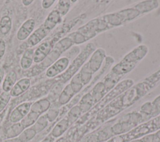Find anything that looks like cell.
<instances>
[{
	"label": "cell",
	"instance_id": "obj_19",
	"mask_svg": "<svg viewBox=\"0 0 160 142\" xmlns=\"http://www.w3.org/2000/svg\"><path fill=\"white\" fill-rule=\"evenodd\" d=\"M90 92L92 95L94 103H97L100 99H101V98H102L104 95L107 93L106 91L105 86L102 81L96 83Z\"/></svg>",
	"mask_w": 160,
	"mask_h": 142
},
{
	"label": "cell",
	"instance_id": "obj_46",
	"mask_svg": "<svg viewBox=\"0 0 160 142\" xmlns=\"http://www.w3.org/2000/svg\"><path fill=\"white\" fill-rule=\"evenodd\" d=\"M155 134L157 136V137L160 139V129L159 130H158V131H156V133H155Z\"/></svg>",
	"mask_w": 160,
	"mask_h": 142
},
{
	"label": "cell",
	"instance_id": "obj_28",
	"mask_svg": "<svg viewBox=\"0 0 160 142\" xmlns=\"http://www.w3.org/2000/svg\"><path fill=\"white\" fill-rule=\"evenodd\" d=\"M72 89L74 92L75 94H77L79 93L81 89H82L84 85L81 81L79 73H76L71 79L70 83H69Z\"/></svg>",
	"mask_w": 160,
	"mask_h": 142
},
{
	"label": "cell",
	"instance_id": "obj_13",
	"mask_svg": "<svg viewBox=\"0 0 160 142\" xmlns=\"http://www.w3.org/2000/svg\"><path fill=\"white\" fill-rule=\"evenodd\" d=\"M159 6V2L155 0L143 1L135 4L133 7L136 9L140 15L149 13L154 9H156Z\"/></svg>",
	"mask_w": 160,
	"mask_h": 142
},
{
	"label": "cell",
	"instance_id": "obj_40",
	"mask_svg": "<svg viewBox=\"0 0 160 142\" xmlns=\"http://www.w3.org/2000/svg\"><path fill=\"white\" fill-rule=\"evenodd\" d=\"M154 133H152V134H149L146 135V136H143L141 139L144 142H152V140H153V138H154Z\"/></svg>",
	"mask_w": 160,
	"mask_h": 142
},
{
	"label": "cell",
	"instance_id": "obj_11",
	"mask_svg": "<svg viewBox=\"0 0 160 142\" xmlns=\"http://www.w3.org/2000/svg\"><path fill=\"white\" fill-rule=\"evenodd\" d=\"M137 64L132 63H125L121 62V61L116 64H115L111 69L115 74L120 76L123 77L126 74L131 72L134 68L136 67Z\"/></svg>",
	"mask_w": 160,
	"mask_h": 142
},
{
	"label": "cell",
	"instance_id": "obj_17",
	"mask_svg": "<svg viewBox=\"0 0 160 142\" xmlns=\"http://www.w3.org/2000/svg\"><path fill=\"white\" fill-rule=\"evenodd\" d=\"M94 103V101L92 95L89 91L83 95L79 102L78 106L80 108L82 113H84L91 108Z\"/></svg>",
	"mask_w": 160,
	"mask_h": 142
},
{
	"label": "cell",
	"instance_id": "obj_9",
	"mask_svg": "<svg viewBox=\"0 0 160 142\" xmlns=\"http://www.w3.org/2000/svg\"><path fill=\"white\" fill-rule=\"evenodd\" d=\"M49 31L41 26L29 36L26 42L27 46L28 47H32L40 43L49 34Z\"/></svg>",
	"mask_w": 160,
	"mask_h": 142
},
{
	"label": "cell",
	"instance_id": "obj_21",
	"mask_svg": "<svg viewBox=\"0 0 160 142\" xmlns=\"http://www.w3.org/2000/svg\"><path fill=\"white\" fill-rule=\"evenodd\" d=\"M74 43L68 36L60 39L58 41L54 46V51L58 54L60 55L61 53H64L69 48H70Z\"/></svg>",
	"mask_w": 160,
	"mask_h": 142
},
{
	"label": "cell",
	"instance_id": "obj_12",
	"mask_svg": "<svg viewBox=\"0 0 160 142\" xmlns=\"http://www.w3.org/2000/svg\"><path fill=\"white\" fill-rule=\"evenodd\" d=\"M31 81L28 78H22L18 81L10 91V95L12 97L19 96L25 92L30 86Z\"/></svg>",
	"mask_w": 160,
	"mask_h": 142
},
{
	"label": "cell",
	"instance_id": "obj_20",
	"mask_svg": "<svg viewBox=\"0 0 160 142\" xmlns=\"http://www.w3.org/2000/svg\"><path fill=\"white\" fill-rule=\"evenodd\" d=\"M76 94L72 89L69 83L68 84L62 89L58 98V103L61 105H64L69 103V101Z\"/></svg>",
	"mask_w": 160,
	"mask_h": 142
},
{
	"label": "cell",
	"instance_id": "obj_35",
	"mask_svg": "<svg viewBox=\"0 0 160 142\" xmlns=\"http://www.w3.org/2000/svg\"><path fill=\"white\" fill-rule=\"evenodd\" d=\"M152 111V103L150 101H147L144 103L141 106V113L142 114L141 115L144 114L146 116L148 117L149 118H151Z\"/></svg>",
	"mask_w": 160,
	"mask_h": 142
},
{
	"label": "cell",
	"instance_id": "obj_31",
	"mask_svg": "<svg viewBox=\"0 0 160 142\" xmlns=\"http://www.w3.org/2000/svg\"><path fill=\"white\" fill-rule=\"evenodd\" d=\"M71 2L69 0H60L58 1V4L57 5V8L56 9L60 15L62 17L65 16L71 8Z\"/></svg>",
	"mask_w": 160,
	"mask_h": 142
},
{
	"label": "cell",
	"instance_id": "obj_29",
	"mask_svg": "<svg viewBox=\"0 0 160 142\" xmlns=\"http://www.w3.org/2000/svg\"><path fill=\"white\" fill-rule=\"evenodd\" d=\"M48 124V119L47 118V116L46 114L42 115L37 119L36 123L32 125L31 127L36 133H38L41 131H42L47 126Z\"/></svg>",
	"mask_w": 160,
	"mask_h": 142
},
{
	"label": "cell",
	"instance_id": "obj_44",
	"mask_svg": "<svg viewBox=\"0 0 160 142\" xmlns=\"http://www.w3.org/2000/svg\"><path fill=\"white\" fill-rule=\"evenodd\" d=\"M32 0H22V3L24 6H29L32 3Z\"/></svg>",
	"mask_w": 160,
	"mask_h": 142
},
{
	"label": "cell",
	"instance_id": "obj_23",
	"mask_svg": "<svg viewBox=\"0 0 160 142\" xmlns=\"http://www.w3.org/2000/svg\"><path fill=\"white\" fill-rule=\"evenodd\" d=\"M17 79L16 73L14 71L9 72L5 77L2 83V89L5 92H9L16 84Z\"/></svg>",
	"mask_w": 160,
	"mask_h": 142
},
{
	"label": "cell",
	"instance_id": "obj_26",
	"mask_svg": "<svg viewBox=\"0 0 160 142\" xmlns=\"http://www.w3.org/2000/svg\"><path fill=\"white\" fill-rule=\"evenodd\" d=\"M39 114L34 112L29 111L28 113V114L20 121V123L23 126V128L24 129H26L29 126H32L36 123V121L39 118Z\"/></svg>",
	"mask_w": 160,
	"mask_h": 142
},
{
	"label": "cell",
	"instance_id": "obj_39",
	"mask_svg": "<svg viewBox=\"0 0 160 142\" xmlns=\"http://www.w3.org/2000/svg\"><path fill=\"white\" fill-rule=\"evenodd\" d=\"M54 0H43L42 1V6L44 9H48L50 8L54 3Z\"/></svg>",
	"mask_w": 160,
	"mask_h": 142
},
{
	"label": "cell",
	"instance_id": "obj_16",
	"mask_svg": "<svg viewBox=\"0 0 160 142\" xmlns=\"http://www.w3.org/2000/svg\"><path fill=\"white\" fill-rule=\"evenodd\" d=\"M50 105L51 103L48 99H41L31 104L30 111L34 112L40 116L49 108Z\"/></svg>",
	"mask_w": 160,
	"mask_h": 142
},
{
	"label": "cell",
	"instance_id": "obj_3",
	"mask_svg": "<svg viewBox=\"0 0 160 142\" xmlns=\"http://www.w3.org/2000/svg\"><path fill=\"white\" fill-rule=\"evenodd\" d=\"M106 57V51L101 48H96L90 56L89 59L86 62V64L93 74L101 68Z\"/></svg>",
	"mask_w": 160,
	"mask_h": 142
},
{
	"label": "cell",
	"instance_id": "obj_4",
	"mask_svg": "<svg viewBox=\"0 0 160 142\" xmlns=\"http://www.w3.org/2000/svg\"><path fill=\"white\" fill-rule=\"evenodd\" d=\"M148 53V48L145 44H140L126 54L121 61L138 64L147 55Z\"/></svg>",
	"mask_w": 160,
	"mask_h": 142
},
{
	"label": "cell",
	"instance_id": "obj_6",
	"mask_svg": "<svg viewBox=\"0 0 160 142\" xmlns=\"http://www.w3.org/2000/svg\"><path fill=\"white\" fill-rule=\"evenodd\" d=\"M31 104V102H24L15 108L9 116L11 122L16 123L21 121L30 111Z\"/></svg>",
	"mask_w": 160,
	"mask_h": 142
},
{
	"label": "cell",
	"instance_id": "obj_1",
	"mask_svg": "<svg viewBox=\"0 0 160 142\" xmlns=\"http://www.w3.org/2000/svg\"><path fill=\"white\" fill-rule=\"evenodd\" d=\"M96 49V47L92 43L87 44L84 49L73 59L65 72L58 77L59 80L62 83H64L71 79L77 73L79 69H81V67L85 64L88 58L92 54Z\"/></svg>",
	"mask_w": 160,
	"mask_h": 142
},
{
	"label": "cell",
	"instance_id": "obj_18",
	"mask_svg": "<svg viewBox=\"0 0 160 142\" xmlns=\"http://www.w3.org/2000/svg\"><path fill=\"white\" fill-rule=\"evenodd\" d=\"M69 126V123L67 118H63L56 123V124L52 129L51 134L54 138H58L68 129Z\"/></svg>",
	"mask_w": 160,
	"mask_h": 142
},
{
	"label": "cell",
	"instance_id": "obj_10",
	"mask_svg": "<svg viewBox=\"0 0 160 142\" xmlns=\"http://www.w3.org/2000/svg\"><path fill=\"white\" fill-rule=\"evenodd\" d=\"M61 21L62 16L56 9H54L48 14L42 26L50 32L57 26V24H59Z\"/></svg>",
	"mask_w": 160,
	"mask_h": 142
},
{
	"label": "cell",
	"instance_id": "obj_37",
	"mask_svg": "<svg viewBox=\"0 0 160 142\" xmlns=\"http://www.w3.org/2000/svg\"><path fill=\"white\" fill-rule=\"evenodd\" d=\"M109 137H110L109 132H108L107 129H104L101 133H99V136H98V139H99V141H104V140L108 139Z\"/></svg>",
	"mask_w": 160,
	"mask_h": 142
},
{
	"label": "cell",
	"instance_id": "obj_41",
	"mask_svg": "<svg viewBox=\"0 0 160 142\" xmlns=\"http://www.w3.org/2000/svg\"><path fill=\"white\" fill-rule=\"evenodd\" d=\"M54 138L52 136L51 134L48 135L46 136L44 139H43L41 142H54Z\"/></svg>",
	"mask_w": 160,
	"mask_h": 142
},
{
	"label": "cell",
	"instance_id": "obj_5",
	"mask_svg": "<svg viewBox=\"0 0 160 142\" xmlns=\"http://www.w3.org/2000/svg\"><path fill=\"white\" fill-rule=\"evenodd\" d=\"M69 59L67 57H62L56 61L46 71V74L49 78H53L62 73L69 66Z\"/></svg>",
	"mask_w": 160,
	"mask_h": 142
},
{
	"label": "cell",
	"instance_id": "obj_2",
	"mask_svg": "<svg viewBox=\"0 0 160 142\" xmlns=\"http://www.w3.org/2000/svg\"><path fill=\"white\" fill-rule=\"evenodd\" d=\"M110 28V26L101 17L90 20L86 24L79 28L76 31L81 36L85 43L99 33Z\"/></svg>",
	"mask_w": 160,
	"mask_h": 142
},
{
	"label": "cell",
	"instance_id": "obj_27",
	"mask_svg": "<svg viewBox=\"0 0 160 142\" xmlns=\"http://www.w3.org/2000/svg\"><path fill=\"white\" fill-rule=\"evenodd\" d=\"M12 27L11 19L8 16H4L0 20V33L3 35H6Z\"/></svg>",
	"mask_w": 160,
	"mask_h": 142
},
{
	"label": "cell",
	"instance_id": "obj_47",
	"mask_svg": "<svg viewBox=\"0 0 160 142\" xmlns=\"http://www.w3.org/2000/svg\"><path fill=\"white\" fill-rule=\"evenodd\" d=\"M131 142H142V140L141 139H135V140H133Z\"/></svg>",
	"mask_w": 160,
	"mask_h": 142
},
{
	"label": "cell",
	"instance_id": "obj_30",
	"mask_svg": "<svg viewBox=\"0 0 160 142\" xmlns=\"http://www.w3.org/2000/svg\"><path fill=\"white\" fill-rule=\"evenodd\" d=\"M82 112L78 105H76L71 108V109L68 113L67 119L69 121V125L75 122L79 117L81 115Z\"/></svg>",
	"mask_w": 160,
	"mask_h": 142
},
{
	"label": "cell",
	"instance_id": "obj_25",
	"mask_svg": "<svg viewBox=\"0 0 160 142\" xmlns=\"http://www.w3.org/2000/svg\"><path fill=\"white\" fill-rule=\"evenodd\" d=\"M80 75L81 81L84 86L88 84L92 80L93 74L88 68L87 64H85L81 67L80 71L78 72Z\"/></svg>",
	"mask_w": 160,
	"mask_h": 142
},
{
	"label": "cell",
	"instance_id": "obj_33",
	"mask_svg": "<svg viewBox=\"0 0 160 142\" xmlns=\"http://www.w3.org/2000/svg\"><path fill=\"white\" fill-rule=\"evenodd\" d=\"M11 99L9 92L3 91L0 94V113L4 110Z\"/></svg>",
	"mask_w": 160,
	"mask_h": 142
},
{
	"label": "cell",
	"instance_id": "obj_43",
	"mask_svg": "<svg viewBox=\"0 0 160 142\" xmlns=\"http://www.w3.org/2000/svg\"><path fill=\"white\" fill-rule=\"evenodd\" d=\"M4 69H2V68L0 67V84L2 82V80L4 78Z\"/></svg>",
	"mask_w": 160,
	"mask_h": 142
},
{
	"label": "cell",
	"instance_id": "obj_14",
	"mask_svg": "<svg viewBox=\"0 0 160 142\" xmlns=\"http://www.w3.org/2000/svg\"><path fill=\"white\" fill-rule=\"evenodd\" d=\"M118 12L122 20L123 24L130 22L140 16L139 11L134 7L125 8Z\"/></svg>",
	"mask_w": 160,
	"mask_h": 142
},
{
	"label": "cell",
	"instance_id": "obj_36",
	"mask_svg": "<svg viewBox=\"0 0 160 142\" xmlns=\"http://www.w3.org/2000/svg\"><path fill=\"white\" fill-rule=\"evenodd\" d=\"M58 113H59L58 110H56V109H53L49 110L48 111V113L46 114L47 116V118L48 119V121H50V122L53 121L58 116Z\"/></svg>",
	"mask_w": 160,
	"mask_h": 142
},
{
	"label": "cell",
	"instance_id": "obj_15",
	"mask_svg": "<svg viewBox=\"0 0 160 142\" xmlns=\"http://www.w3.org/2000/svg\"><path fill=\"white\" fill-rule=\"evenodd\" d=\"M121 77L115 74L112 71H109L102 79V81L104 83L106 92L110 91L118 83Z\"/></svg>",
	"mask_w": 160,
	"mask_h": 142
},
{
	"label": "cell",
	"instance_id": "obj_8",
	"mask_svg": "<svg viewBox=\"0 0 160 142\" xmlns=\"http://www.w3.org/2000/svg\"><path fill=\"white\" fill-rule=\"evenodd\" d=\"M35 21L33 19L26 20L20 27L17 32L16 37L19 41L26 39L32 34L35 27Z\"/></svg>",
	"mask_w": 160,
	"mask_h": 142
},
{
	"label": "cell",
	"instance_id": "obj_24",
	"mask_svg": "<svg viewBox=\"0 0 160 142\" xmlns=\"http://www.w3.org/2000/svg\"><path fill=\"white\" fill-rule=\"evenodd\" d=\"M24 128L20 122L14 123L7 129L5 133V136L7 139H11L19 136L20 134L24 131Z\"/></svg>",
	"mask_w": 160,
	"mask_h": 142
},
{
	"label": "cell",
	"instance_id": "obj_45",
	"mask_svg": "<svg viewBox=\"0 0 160 142\" xmlns=\"http://www.w3.org/2000/svg\"><path fill=\"white\" fill-rule=\"evenodd\" d=\"M152 142H160V139L157 137V136L155 134V133H154V136Z\"/></svg>",
	"mask_w": 160,
	"mask_h": 142
},
{
	"label": "cell",
	"instance_id": "obj_32",
	"mask_svg": "<svg viewBox=\"0 0 160 142\" xmlns=\"http://www.w3.org/2000/svg\"><path fill=\"white\" fill-rule=\"evenodd\" d=\"M37 133L32 128H28L24 129V131L20 134L18 138L22 142H28L32 139Z\"/></svg>",
	"mask_w": 160,
	"mask_h": 142
},
{
	"label": "cell",
	"instance_id": "obj_7",
	"mask_svg": "<svg viewBox=\"0 0 160 142\" xmlns=\"http://www.w3.org/2000/svg\"><path fill=\"white\" fill-rule=\"evenodd\" d=\"M52 48V43L46 41L41 43L34 52V61L36 63L42 61Z\"/></svg>",
	"mask_w": 160,
	"mask_h": 142
},
{
	"label": "cell",
	"instance_id": "obj_38",
	"mask_svg": "<svg viewBox=\"0 0 160 142\" xmlns=\"http://www.w3.org/2000/svg\"><path fill=\"white\" fill-rule=\"evenodd\" d=\"M6 51V43L2 39L0 38V58L3 56Z\"/></svg>",
	"mask_w": 160,
	"mask_h": 142
},
{
	"label": "cell",
	"instance_id": "obj_22",
	"mask_svg": "<svg viewBox=\"0 0 160 142\" xmlns=\"http://www.w3.org/2000/svg\"><path fill=\"white\" fill-rule=\"evenodd\" d=\"M34 51L32 48H29L25 51L20 62L21 66L22 69H28L31 66L34 61Z\"/></svg>",
	"mask_w": 160,
	"mask_h": 142
},
{
	"label": "cell",
	"instance_id": "obj_42",
	"mask_svg": "<svg viewBox=\"0 0 160 142\" xmlns=\"http://www.w3.org/2000/svg\"><path fill=\"white\" fill-rule=\"evenodd\" d=\"M3 142H22V141L18 137H16V138H11V139H7L4 140Z\"/></svg>",
	"mask_w": 160,
	"mask_h": 142
},
{
	"label": "cell",
	"instance_id": "obj_48",
	"mask_svg": "<svg viewBox=\"0 0 160 142\" xmlns=\"http://www.w3.org/2000/svg\"><path fill=\"white\" fill-rule=\"evenodd\" d=\"M142 142H144V141H142Z\"/></svg>",
	"mask_w": 160,
	"mask_h": 142
},
{
	"label": "cell",
	"instance_id": "obj_34",
	"mask_svg": "<svg viewBox=\"0 0 160 142\" xmlns=\"http://www.w3.org/2000/svg\"><path fill=\"white\" fill-rule=\"evenodd\" d=\"M151 103L152 106V111L151 118H154L160 113V95L156 97Z\"/></svg>",
	"mask_w": 160,
	"mask_h": 142
}]
</instances>
